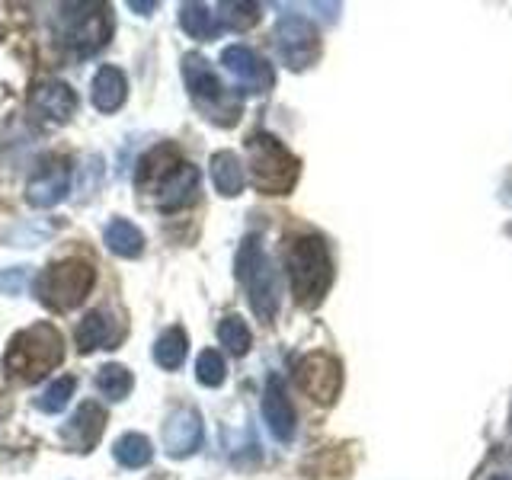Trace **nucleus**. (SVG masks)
I'll return each mask as SVG.
<instances>
[{
	"label": "nucleus",
	"mask_w": 512,
	"mask_h": 480,
	"mask_svg": "<svg viewBox=\"0 0 512 480\" xmlns=\"http://www.w3.org/2000/svg\"><path fill=\"white\" fill-rule=\"evenodd\" d=\"M186 352H189V340L186 333L180 327H170L164 336L157 340L154 346V359L160 368H167V372H173V368H180L186 362Z\"/></svg>",
	"instance_id": "obj_23"
},
{
	"label": "nucleus",
	"mask_w": 512,
	"mask_h": 480,
	"mask_svg": "<svg viewBox=\"0 0 512 480\" xmlns=\"http://www.w3.org/2000/svg\"><path fill=\"white\" fill-rule=\"evenodd\" d=\"M196 378L205 384V388H221L224 378H228V365H224L221 352H215V349L202 352L196 359Z\"/></svg>",
	"instance_id": "obj_28"
},
{
	"label": "nucleus",
	"mask_w": 512,
	"mask_h": 480,
	"mask_svg": "<svg viewBox=\"0 0 512 480\" xmlns=\"http://www.w3.org/2000/svg\"><path fill=\"white\" fill-rule=\"evenodd\" d=\"M74 343H77L80 352L109 349L112 343H116V324H112V317H109V314H103V311H90V314L77 324Z\"/></svg>",
	"instance_id": "obj_19"
},
{
	"label": "nucleus",
	"mask_w": 512,
	"mask_h": 480,
	"mask_svg": "<svg viewBox=\"0 0 512 480\" xmlns=\"http://www.w3.org/2000/svg\"><path fill=\"white\" fill-rule=\"evenodd\" d=\"M276 48L292 71H304L320 58V32L308 16L288 13L276 26Z\"/></svg>",
	"instance_id": "obj_7"
},
{
	"label": "nucleus",
	"mask_w": 512,
	"mask_h": 480,
	"mask_svg": "<svg viewBox=\"0 0 512 480\" xmlns=\"http://www.w3.org/2000/svg\"><path fill=\"white\" fill-rule=\"evenodd\" d=\"M96 282V272L84 260H61L52 263L39 272L36 279V295L42 304H48L52 311H71L80 301L90 295V288Z\"/></svg>",
	"instance_id": "obj_6"
},
{
	"label": "nucleus",
	"mask_w": 512,
	"mask_h": 480,
	"mask_svg": "<svg viewBox=\"0 0 512 480\" xmlns=\"http://www.w3.org/2000/svg\"><path fill=\"white\" fill-rule=\"evenodd\" d=\"M64 359V340L52 324H32L20 330L7 346L4 375L10 381L32 384L52 372Z\"/></svg>",
	"instance_id": "obj_1"
},
{
	"label": "nucleus",
	"mask_w": 512,
	"mask_h": 480,
	"mask_svg": "<svg viewBox=\"0 0 512 480\" xmlns=\"http://www.w3.org/2000/svg\"><path fill=\"white\" fill-rule=\"evenodd\" d=\"M151 458H154V448L148 439L138 436V432H128V436L116 442V461L125 464V468H144V464H151Z\"/></svg>",
	"instance_id": "obj_25"
},
{
	"label": "nucleus",
	"mask_w": 512,
	"mask_h": 480,
	"mask_svg": "<svg viewBox=\"0 0 512 480\" xmlns=\"http://www.w3.org/2000/svg\"><path fill=\"white\" fill-rule=\"evenodd\" d=\"M32 109L48 122H68L77 109V96L61 80H48V84H39L36 93H32Z\"/></svg>",
	"instance_id": "obj_16"
},
{
	"label": "nucleus",
	"mask_w": 512,
	"mask_h": 480,
	"mask_svg": "<svg viewBox=\"0 0 512 480\" xmlns=\"http://www.w3.org/2000/svg\"><path fill=\"white\" fill-rule=\"evenodd\" d=\"M509 423H512V413H509Z\"/></svg>",
	"instance_id": "obj_33"
},
{
	"label": "nucleus",
	"mask_w": 512,
	"mask_h": 480,
	"mask_svg": "<svg viewBox=\"0 0 512 480\" xmlns=\"http://www.w3.org/2000/svg\"><path fill=\"white\" fill-rule=\"evenodd\" d=\"M132 388H135V378L125 365L109 362L96 372V391L109 400H125L128 394H132Z\"/></svg>",
	"instance_id": "obj_22"
},
{
	"label": "nucleus",
	"mask_w": 512,
	"mask_h": 480,
	"mask_svg": "<svg viewBox=\"0 0 512 480\" xmlns=\"http://www.w3.org/2000/svg\"><path fill=\"white\" fill-rule=\"evenodd\" d=\"M199 183H202L199 167H192V164H186V160H183V164L157 186V192H154L151 199H154V205L160 208V212H176V208H186V205L196 202Z\"/></svg>",
	"instance_id": "obj_12"
},
{
	"label": "nucleus",
	"mask_w": 512,
	"mask_h": 480,
	"mask_svg": "<svg viewBox=\"0 0 512 480\" xmlns=\"http://www.w3.org/2000/svg\"><path fill=\"white\" fill-rule=\"evenodd\" d=\"M221 68L228 71L231 77H237V84L244 87V93H253V96L272 90V84H276V71H272V64L263 55H256L253 48H247V45H228V48H224Z\"/></svg>",
	"instance_id": "obj_9"
},
{
	"label": "nucleus",
	"mask_w": 512,
	"mask_h": 480,
	"mask_svg": "<svg viewBox=\"0 0 512 480\" xmlns=\"http://www.w3.org/2000/svg\"><path fill=\"white\" fill-rule=\"evenodd\" d=\"M212 183L224 199H234L244 192L247 176H244V167H240V157L234 151H218L212 157Z\"/></svg>",
	"instance_id": "obj_20"
},
{
	"label": "nucleus",
	"mask_w": 512,
	"mask_h": 480,
	"mask_svg": "<svg viewBox=\"0 0 512 480\" xmlns=\"http://www.w3.org/2000/svg\"><path fill=\"white\" fill-rule=\"evenodd\" d=\"M183 77H186V87L192 103L202 109L205 119H212L215 125L231 128L240 119V100L221 84L218 74L212 71L202 55H186L183 58Z\"/></svg>",
	"instance_id": "obj_5"
},
{
	"label": "nucleus",
	"mask_w": 512,
	"mask_h": 480,
	"mask_svg": "<svg viewBox=\"0 0 512 480\" xmlns=\"http://www.w3.org/2000/svg\"><path fill=\"white\" fill-rule=\"evenodd\" d=\"M164 445H167V455L173 458H189L192 452H199V445H202L199 410H192V407L173 410L164 426Z\"/></svg>",
	"instance_id": "obj_13"
},
{
	"label": "nucleus",
	"mask_w": 512,
	"mask_h": 480,
	"mask_svg": "<svg viewBox=\"0 0 512 480\" xmlns=\"http://www.w3.org/2000/svg\"><path fill=\"white\" fill-rule=\"evenodd\" d=\"M80 13H71V26L64 29V42H68L74 52L90 55L96 48H103L112 36V13L103 4H80Z\"/></svg>",
	"instance_id": "obj_10"
},
{
	"label": "nucleus",
	"mask_w": 512,
	"mask_h": 480,
	"mask_svg": "<svg viewBox=\"0 0 512 480\" xmlns=\"http://www.w3.org/2000/svg\"><path fill=\"white\" fill-rule=\"evenodd\" d=\"M180 23L183 29L189 32L192 39H215V32H218V20H215V13H208L205 4H183V13H180Z\"/></svg>",
	"instance_id": "obj_24"
},
{
	"label": "nucleus",
	"mask_w": 512,
	"mask_h": 480,
	"mask_svg": "<svg viewBox=\"0 0 512 480\" xmlns=\"http://www.w3.org/2000/svg\"><path fill=\"white\" fill-rule=\"evenodd\" d=\"M490 480H509V477H500V474H496V477H490Z\"/></svg>",
	"instance_id": "obj_32"
},
{
	"label": "nucleus",
	"mask_w": 512,
	"mask_h": 480,
	"mask_svg": "<svg viewBox=\"0 0 512 480\" xmlns=\"http://www.w3.org/2000/svg\"><path fill=\"white\" fill-rule=\"evenodd\" d=\"M218 23L221 26H231V29H250L256 20H260V7L256 4H221L218 7Z\"/></svg>",
	"instance_id": "obj_29"
},
{
	"label": "nucleus",
	"mask_w": 512,
	"mask_h": 480,
	"mask_svg": "<svg viewBox=\"0 0 512 480\" xmlns=\"http://www.w3.org/2000/svg\"><path fill=\"white\" fill-rule=\"evenodd\" d=\"M128 96V80L119 68L112 64H103L100 71L93 77V87H90V100L100 112H116Z\"/></svg>",
	"instance_id": "obj_18"
},
{
	"label": "nucleus",
	"mask_w": 512,
	"mask_h": 480,
	"mask_svg": "<svg viewBox=\"0 0 512 480\" xmlns=\"http://www.w3.org/2000/svg\"><path fill=\"white\" fill-rule=\"evenodd\" d=\"M247 154H250V183L256 192H263V196H288L295 189L301 164L276 135L256 132L247 141Z\"/></svg>",
	"instance_id": "obj_3"
},
{
	"label": "nucleus",
	"mask_w": 512,
	"mask_h": 480,
	"mask_svg": "<svg viewBox=\"0 0 512 480\" xmlns=\"http://www.w3.org/2000/svg\"><path fill=\"white\" fill-rule=\"evenodd\" d=\"M128 7H132V10H154L157 4H141V0H132V4H128Z\"/></svg>",
	"instance_id": "obj_31"
},
{
	"label": "nucleus",
	"mask_w": 512,
	"mask_h": 480,
	"mask_svg": "<svg viewBox=\"0 0 512 480\" xmlns=\"http://www.w3.org/2000/svg\"><path fill=\"white\" fill-rule=\"evenodd\" d=\"M237 279L247 288L253 314L260 317L263 324H269V320L279 314V276L256 234H250L237 253Z\"/></svg>",
	"instance_id": "obj_4"
},
{
	"label": "nucleus",
	"mask_w": 512,
	"mask_h": 480,
	"mask_svg": "<svg viewBox=\"0 0 512 480\" xmlns=\"http://www.w3.org/2000/svg\"><path fill=\"white\" fill-rule=\"evenodd\" d=\"M288 276H292V292L301 308H317L333 282V260L324 237L304 234L288 244Z\"/></svg>",
	"instance_id": "obj_2"
},
{
	"label": "nucleus",
	"mask_w": 512,
	"mask_h": 480,
	"mask_svg": "<svg viewBox=\"0 0 512 480\" xmlns=\"http://www.w3.org/2000/svg\"><path fill=\"white\" fill-rule=\"evenodd\" d=\"M106 429V410L100 404H93V400H87V404H80L77 413L68 420V426L61 429L64 442H68L71 452H90V448L100 442Z\"/></svg>",
	"instance_id": "obj_14"
},
{
	"label": "nucleus",
	"mask_w": 512,
	"mask_h": 480,
	"mask_svg": "<svg viewBox=\"0 0 512 480\" xmlns=\"http://www.w3.org/2000/svg\"><path fill=\"white\" fill-rule=\"evenodd\" d=\"M68 186H71V164L68 160H48V164L29 180L26 202L32 208H52L68 196Z\"/></svg>",
	"instance_id": "obj_11"
},
{
	"label": "nucleus",
	"mask_w": 512,
	"mask_h": 480,
	"mask_svg": "<svg viewBox=\"0 0 512 480\" xmlns=\"http://www.w3.org/2000/svg\"><path fill=\"white\" fill-rule=\"evenodd\" d=\"M218 340L224 349L231 352V356H244L253 343V336H250V327L244 324V320H240L237 314H231L218 324Z\"/></svg>",
	"instance_id": "obj_26"
},
{
	"label": "nucleus",
	"mask_w": 512,
	"mask_h": 480,
	"mask_svg": "<svg viewBox=\"0 0 512 480\" xmlns=\"http://www.w3.org/2000/svg\"><path fill=\"white\" fill-rule=\"evenodd\" d=\"M263 420H266L269 432L279 442H292V436H295V407H292V400H288L279 378H269V384H266Z\"/></svg>",
	"instance_id": "obj_15"
},
{
	"label": "nucleus",
	"mask_w": 512,
	"mask_h": 480,
	"mask_svg": "<svg viewBox=\"0 0 512 480\" xmlns=\"http://www.w3.org/2000/svg\"><path fill=\"white\" fill-rule=\"evenodd\" d=\"M298 384L314 404H333L343 388V365L330 352H311L298 362Z\"/></svg>",
	"instance_id": "obj_8"
},
{
	"label": "nucleus",
	"mask_w": 512,
	"mask_h": 480,
	"mask_svg": "<svg viewBox=\"0 0 512 480\" xmlns=\"http://www.w3.org/2000/svg\"><path fill=\"white\" fill-rule=\"evenodd\" d=\"M74 388H77V378H74V375H64V378H58L55 384H48V391L36 400V407H39L42 413H61L64 407H68V400H71Z\"/></svg>",
	"instance_id": "obj_27"
},
{
	"label": "nucleus",
	"mask_w": 512,
	"mask_h": 480,
	"mask_svg": "<svg viewBox=\"0 0 512 480\" xmlns=\"http://www.w3.org/2000/svg\"><path fill=\"white\" fill-rule=\"evenodd\" d=\"M183 160L180 154H176L173 144H157V148L141 160V167H138V192L141 196H154L157 186L167 180V176L180 167Z\"/></svg>",
	"instance_id": "obj_17"
},
{
	"label": "nucleus",
	"mask_w": 512,
	"mask_h": 480,
	"mask_svg": "<svg viewBox=\"0 0 512 480\" xmlns=\"http://www.w3.org/2000/svg\"><path fill=\"white\" fill-rule=\"evenodd\" d=\"M23 285H26V269L0 272V292H4V295H20Z\"/></svg>",
	"instance_id": "obj_30"
},
{
	"label": "nucleus",
	"mask_w": 512,
	"mask_h": 480,
	"mask_svg": "<svg viewBox=\"0 0 512 480\" xmlns=\"http://www.w3.org/2000/svg\"><path fill=\"white\" fill-rule=\"evenodd\" d=\"M103 240H106V247L116 253V256H125V260H135V256H141L144 253V234L135 228L132 221H125V218H116L106 228V234H103Z\"/></svg>",
	"instance_id": "obj_21"
}]
</instances>
